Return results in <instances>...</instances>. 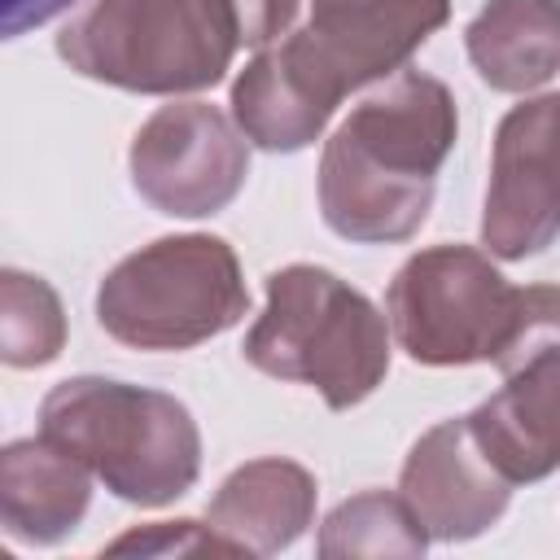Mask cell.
<instances>
[{"label": "cell", "mask_w": 560, "mask_h": 560, "mask_svg": "<svg viewBox=\"0 0 560 560\" xmlns=\"http://www.w3.org/2000/svg\"><path fill=\"white\" fill-rule=\"evenodd\" d=\"M459 136V109L442 79L402 66L368 92L319 153V214L354 245H398L433 210L438 171Z\"/></svg>", "instance_id": "obj_1"}, {"label": "cell", "mask_w": 560, "mask_h": 560, "mask_svg": "<svg viewBox=\"0 0 560 560\" xmlns=\"http://www.w3.org/2000/svg\"><path fill=\"white\" fill-rule=\"evenodd\" d=\"M39 433L79 455L114 499L136 508H166L201 477V429L166 389L114 376L57 381L39 402Z\"/></svg>", "instance_id": "obj_2"}, {"label": "cell", "mask_w": 560, "mask_h": 560, "mask_svg": "<svg viewBox=\"0 0 560 560\" xmlns=\"http://www.w3.org/2000/svg\"><path fill=\"white\" fill-rule=\"evenodd\" d=\"M241 354L262 376L311 385L332 411H350L389 376V319L337 271L289 262L267 276V306Z\"/></svg>", "instance_id": "obj_3"}, {"label": "cell", "mask_w": 560, "mask_h": 560, "mask_svg": "<svg viewBox=\"0 0 560 560\" xmlns=\"http://www.w3.org/2000/svg\"><path fill=\"white\" fill-rule=\"evenodd\" d=\"M241 48L232 0H88L57 35V57L92 79L140 96L214 88Z\"/></svg>", "instance_id": "obj_4"}, {"label": "cell", "mask_w": 560, "mask_h": 560, "mask_svg": "<svg viewBox=\"0 0 560 560\" xmlns=\"http://www.w3.org/2000/svg\"><path fill=\"white\" fill-rule=\"evenodd\" d=\"M249 315L241 258L223 236H158L96 284V324L131 350H192Z\"/></svg>", "instance_id": "obj_5"}, {"label": "cell", "mask_w": 560, "mask_h": 560, "mask_svg": "<svg viewBox=\"0 0 560 560\" xmlns=\"http://www.w3.org/2000/svg\"><path fill=\"white\" fill-rule=\"evenodd\" d=\"M525 289H516L477 245L416 249L385 289V319L398 350L424 368L494 363L516 324Z\"/></svg>", "instance_id": "obj_6"}, {"label": "cell", "mask_w": 560, "mask_h": 560, "mask_svg": "<svg viewBox=\"0 0 560 560\" xmlns=\"http://www.w3.org/2000/svg\"><path fill=\"white\" fill-rule=\"evenodd\" d=\"M503 385L468 411L472 438L512 486L560 468V284H529L521 324L494 359Z\"/></svg>", "instance_id": "obj_7"}, {"label": "cell", "mask_w": 560, "mask_h": 560, "mask_svg": "<svg viewBox=\"0 0 560 560\" xmlns=\"http://www.w3.org/2000/svg\"><path fill=\"white\" fill-rule=\"evenodd\" d=\"M446 18L451 0H311L306 26L271 48L284 70L337 114L350 92L398 74Z\"/></svg>", "instance_id": "obj_8"}, {"label": "cell", "mask_w": 560, "mask_h": 560, "mask_svg": "<svg viewBox=\"0 0 560 560\" xmlns=\"http://www.w3.org/2000/svg\"><path fill=\"white\" fill-rule=\"evenodd\" d=\"M131 188L171 219H206L236 201L249 175V140L206 101H171L131 136Z\"/></svg>", "instance_id": "obj_9"}, {"label": "cell", "mask_w": 560, "mask_h": 560, "mask_svg": "<svg viewBox=\"0 0 560 560\" xmlns=\"http://www.w3.org/2000/svg\"><path fill=\"white\" fill-rule=\"evenodd\" d=\"M560 236V92L512 105L490 144L481 201V245L490 258L521 262Z\"/></svg>", "instance_id": "obj_10"}, {"label": "cell", "mask_w": 560, "mask_h": 560, "mask_svg": "<svg viewBox=\"0 0 560 560\" xmlns=\"http://www.w3.org/2000/svg\"><path fill=\"white\" fill-rule=\"evenodd\" d=\"M398 494L433 542H468L508 512L512 481L481 451L468 416H451L411 442Z\"/></svg>", "instance_id": "obj_11"}, {"label": "cell", "mask_w": 560, "mask_h": 560, "mask_svg": "<svg viewBox=\"0 0 560 560\" xmlns=\"http://www.w3.org/2000/svg\"><path fill=\"white\" fill-rule=\"evenodd\" d=\"M315 472L284 455H262L223 477L206 503V525L245 556H276L315 525Z\"/></svg>", "instance_id": "obj_12"}, {"label": "cell", "mask_w": 560, "mask_h": 560, "mask_svg": "<svg viewBox=\"0 0 560 560\" xmlns=\"http://www.w3.org/2000/svg\"><path fill=\"white\" fill-rule=\"evenodd\" d=\"M92 503V468L52 438H13L0 451V521L31 547H52L79 529Z\"/></svg>", "instance_id": "obj_13"}, {"label": "cell", "mask_w": 560, "mask_h": 560, "mask_svg": "<svg viewBox=\"0 0 560 560\" xmlns=\"http://www.w3.org/2000/svg\"><path fill=\"white\" fill-rule=\"evenodd\" d=\"M464 48L486 88L529 96L560 74V0H486Z\"/></svg>", "instance_id": "obj_14"}, {"label": "cell", "mask_w": 560, "mask_h": 560, "mask_svg": "<svg viewBox=\"0 0 560 560\" xmlns=\"http://www.w3.org/2000/svg\"><path fill=\"white\" fill-rule=\"evenodd\" d=\"M232 118L254 149L298 153L324 136L332 114L284 70L276 48L267 44L232 79Z\"/></svg>", "instance_id": "obj_15"}, {"label": "cell", "mask_w": 560, "mask_h": 560, "mask_svg": "<svg viewBox=\"0 0 560 560\" xmlns=\"http://www.w3.org/2000/svg\"><path fill=\"white\" fill-rule=\"evenodd\" d=\"M429 534L416 521V512L407 508L402 494L389 490H363L341 499L319 534H315V551L324 560H354V556H402L416 560L429 551Z\"/></svg>", "instance_id": "obj_16"}, {"label": "cell", "mask_w": 560, "mask_h": 560, "mask_svg": "<svg viewBox=\"0 0 560 560\" xmlns=\"http://www.w3.org/2000/svg\"><path fill=\"white\" fill-rule=\"evenodd\" d=\"M66 350V311L44 276L0 271V359L9 368H44Z\"/></svg>", "instance_id": "obj_17"}, {"label": "cell", "mask_w": 560, "mask_h": 560, "mask_svg": "<svg viewBox=\"0 0 560 560\" xmlns=\"http://www.w3.org/2000/svg\"><path fill=\"white\" fill-rule=\"evenodd\" d=\"M105 551H109V556H127V551H140V556H206V551L245 556V551H241L236 542H228L219 529L197 525V521H153V525H140V529L114 538Z\"/></svg>", "instance_id": "obj_18"}, {"label": "cell", "mask_w": 560, "mask_h": 560, "mask_svg": "<svg viewBox=\"0 0 560 560\" xmlns=\"http://www.w3.org/2000/svg\"><path fill=\"white\" fill-rule=\"evenodd\" d=\"M236 22H241V44L245 48H267L280 35H289L298 18V0H232Z\"/></svg>", "instance_id": "obj_19"}, {"label": "cell", "mask_w": 560, "mask_h": 560, "mask_svg": "<svg viewBox=\"0 0 560 560\" xmlns=\"http://www.w3.org/2000/svg\"><path fill=\"white\" fill-rule=\"evenodd\" d=\"M74 0H4V39H18L44 22H52L57 13H66Z\"/></svg>", "instance_id": "obj_20"}]
</instances>
